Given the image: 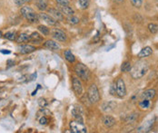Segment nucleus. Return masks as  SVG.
Masks as SVG:
<instances>
[{"label":"nucleus","mask_w":158,"mask_h":133,"mask_svg":"<svg viewBox=\"0 0 158 133\" xmlns=\"http://www.w3.org/2000/svg\"><path fill=\"white\" fill-rule=\"evenodd\" d=\"M149 65L145 61H138L131 68V75L134 79H140L148 72Z\"/></svg>","instance_id":"obj_1"},{"label":"nucleus","mask_w":158,"mask_h":133,"mask_svg":"<svg viewBox=\"0 0 158 133\" xmlns=\"http://www.w3.org/2000/svg\"><path fill=\"white\" fill-rule=\"evenodd\" d=\"M21 14L30 23H37L38 22L37 14L29 7H23L21 8Z\"/></svg>","instance_id":"obj_2"},{"label":"nucleus","mask_w":158,"mask_h":133,"mask_svg":"<svg viewBox=\"0 0 158 133\" xmlns=\"http://www.w3.org/2000/svg\"><path fill=\"white\" fill-rule=\"evenodd\" d=\"M76 73L77 76L82 79L83 81H87L90 77V71L89 69L83 63H77L75 67Z\"/></svg>","instance_id":"obj_3"},{"label":"nucleus","mask_w":158,"mask_h":133,"mask_svg":"<svg viewBox=\"0 0 158 133\" xmlns=\"http://www.w3.org/2000/svg\"><path fill=\"white\" fill-rule=\"evenodd\" d=\"M88 99L91 103H96L100 100V94L95 84H92L88 90Z\"/></svg>","instance_id":"obj_4"},{"label":"nucleus","mask_w":158,"mask_h":133,"mask_svg":"<svg viewBox=\"0 0 158 133\" xmlns=\"http://www.w3.org/2000/svg\"><path fill=\"white\" fill-rule=\"evenodd\" d=\"M70 128H71V131L75 132V133H85V132H87V128L84 125V123L77 121V120H73L70 122Z\"/></svg>","instance_id":"obj_5"},{"label":"nucleus","mask_w":158,"mask_h":133,"mask_svg":"<svg viewBox=\"0 0 158 133\" xmlns=\"http://www.w3.org/2000/svg\"><path fill=\"white\" fill-rule=\"evenodd\" d=\"M116 84V94L119 98H123L126 95V88L123 79H118Z\"/></svg>","instance_id":"obj_6"},{"label":"nucleus","mask_w":158,"mask_h":133,"mask_svg":"<svg viewBox=\"0 0 158 133\" xmlns=\"http://www.w3.org/2000/svg\"><path fill=\"white\" fill-rule=\"evenodd\" d=\"M72 84H73V89L75 92L76 93V95H81L83 92V86H82L81 81L77 77H74Z\"/></svg>","instance_id":"obj_7"},{"label":"nucleus","mask_w":158,"mask_h":133,"mask_svg":"<svg viewBox=\"0 0 158 133\" xmlns=\"http://www.w3.org/2000/svg\"><path fill=\"white\" fill-rule=\"evenodd\" d=\"M40 112L42 113V115H41V116L37 115V119H38V121H39V123H40L41 125H47V122H48V118H47V115H50L51 113H50L48 110H45L44 108L40 110Z\"/></svg>","instance_id":"obj_8"},{"label":"nucleus","mask_w":158,"mask_h":133,"mask_svg":"<svg viewBox=\"0 0 158 133\" xmlns=\"http://www.w3.org/2000/svg\"><path fill=\"white\" fill-rule=\"evenodd\" d=\"M52 35H53V37H54L56 40L59 41V42H65V41L66 40V34H65L63 31L59 30V29H55V30H53Z\"/></svg>","instance_id":"obj_9"},{"label":"nucleus","mask_w":158,"mask_h":133,"mask_svg":"<svg viewBox=\"0 0 158 133\" xmlns=\"http://www.w3.org/2000/svg\"><path fill=\"white\" fill-rule=\"evenodd\" d=\"M39 17L43 21H45L47 24H48L50 26H55L56 24V20L53 17H51L50 15H47V14H45V13H41V14H39Z\"/></svg>","instance_id":"obj_10"},{"label":"nucleus","mask_w":158,"mask_h":133,"mask_svg":"<svg viewBox=\"0 0 158 133\" xmlns=\"http://www.w3.org/2000/svg\"><path fill=\"white\" fill-rule=\"evenodd\" d=\"M155 93L156 92L153 89L146 90L141 94V99L142 100H153L155 96Z\"/></svg>","instance_id":"obj_11"},{"label":"nucleus","mask_w":158,"mask_h":133,"mask_svg":"<svg viewBox=\"0 0 158 133\" xmlns=\"http://www.w3.org/2000/svg\"><path fill=\"white\" fill-rule=\"evenodd\" d=\"M103 122H104V124H105V127H107V128H111V127H113V126L115 124V119L113 118V117L110 116V115H106V116L104 117V119H103Z\"/></svg>","instance_id":"obj_12"},{"label":"nucleus","mask_w":158,"mask_h":133,"mask_svg":"<svg viewBox=\"0 0 158 133\" xmlns=\"http://www.w3.org/2000/svg\"><path fill=\"white\" fill-rule=\"evenodd\" d=\"M48 12H49V14H50V16L51 17H53L56 20H57V21H62L63 19H64V17H63V15L57 10V9H55V8H50L49 10H48Z\"/></svg>","instance_id":"obj_13"},{"label":"nucleus","mask_w":158,"mask_h":133,"mask_svg":"<svg viewBox=\"0 0 158 133\" xmlns=\"http://www.w3.org/2000/svg\"><path fill=\"white\" fill-rule=\"evenodd\" d=\"M34 51H36V47L33 45H22L19 48V52L22 54H27L30 53H33Z\"/></svg>","instance_id":"obj_14"},{"label":"nucleus","mask_w":158,"mask_h":133,"mask_svg":"<svg viewBox=\"0 0 158 133\" xmlns=\"http://www.w3.org/2000/svg\"><path fill=\"white\" fill-rule=\"evenodd\" d=\"M72 115L74 116V118L77 120V121H80V122H83L84 123V120H83V117H82V111L80 109H78V107H76L72 110Z\"/></svg>","instance_id":"obj_15"},{"label":"nucleus","mask_w":158,"mask_h":133,"mask_svg":"<svg viewBox=\"0 0 158 133\" xmlns=\"http://www.w3.org/2000/svg\"><path fill=\"white\" fill-rule=\"evenodd\" d=\"M44 45H45L47 48H48V49H50V50H53V51L58 50V49L60 48L59 45H58L57 43H56L55 41H53V40H48V41H47V42L45 43Z\"/></svg>","instance_id":"obj_16"},{"label":"nucleus","mask_w":158,"mask_h":133,"mask_svg":"<svg viewBox=\"0 0 158 133\" xmlns=\"http://www.w3.org/2000/svg\"><path fill=\"white\" fill-rule=\"evenodd\" d=\"M152 53H153L152 48L149 47V46H146V47L143 48V49L140 51V53L138 54V57H140V58L147 57V56H150V55L152 54Z\"/></svg>","instance_id":"obj_17"},{"label":"nucleus","mask_w":158,"mask_h":133,"mask_svg":"<svg viewBox=\"0 0 158 133\" xmlns=\"http://www.w3.org/2000/svg\"><path fill=\"white\" fill-rule=\"evenodd\" d=\"M116 106V103L114 101H108V102H105L103 104V110L109 112L111 110H113Z\"/></svg>","instance_id":"obj_18"},{"label":"nucleus","mask_w":158,"mask_h":133,"mask_svg":"<svg viewBox=\"0 0 158 133\" xmlns=\"http://www.w3.org/2000/svg\"><path fill=\"white\" fill-rule=\"evenodd\" d=\"M153 120H154V119H153V120L151 119V120L147 121V122L145 123V125H143V126H142V127H140V128H138V131H140V132H143V131L146 132V131H149V130L151 129L153 124Z\"/></svg>","instance_id":"obj_19"},{"label":"nucleus","mask_w":158,"mask_h":133,"mask_svg":"<svg viewBox=\"0 0 158 133\" xmlns=\"http://www.w3.org/2000/svg\"><path fill=\"white\" fill-rule=\"evenodd\" d=\"M30 41V36L27 35V34H20L18 36V37L17 38V42L18 44H21V43H27Z\"/></svg>","instance_id":"obj_20"},{"label":"nucleus","mask_w":158,"mask_h":133,"mask_svg":"<svg viewBox=\"0 0 158 133\" xmlns=\"http://www.w3.org/2000/svg\"><path fill=\"white\" fill-rule=\"evenodd\" d=\"M65 58H66L68 62H70V63H74L75 60H76L75 55L72 54V52H71L70 50L65 51Z\"/></svg>","instance_id":"obj_21"},{"label":"nucleus","mask_w":158,"mask_h":133,"mask_svg":"<svg viewBox=\"0 0 158 133\" xmlns=\"http://www.w3.org/2000/svg\"><path fill=\"white\" fill-rule=\"evenodd\" d=\"M61 11L64 13V14H66V16H68V17H70V16H73L74 15V10L71 8H69L68 6H65V7H61Z\"/></svg>","instance_id":"obj_22"},{"label":"nucleus","mask_w":158,"mask_h":133,"mask_svg":"<svg viewBox=\"0 0 158 133\" xmlns=\"http://www.w3.org/2000/svg\"><path fill=\"white\" fill-rule=\"evenodd\" d=\"M30 40L33 41V42H35V43L39 44V43L43 40V38L39 36L38 33H33V34L30 36Z\"/></svg>","instance_id":"obj_23"},{"label":"nucleus","mask_w":158,"mask_h":133,"mask_svg":"<svg viewBox=\"0 0 158 133\" xmlns=\"http://www.w3.org/2000/svg\"><path fill=\"white\" fill-rule=\"evenodd\" d=\"M37 7L40 10H46L47 7V2L45 1V0H37Z\"/></svg>","instance_id":"obj_24"},{"label":"nucleus","mask_w":158,"mask_h":133,"mask_svg":"<svg viewBox=\"0 0 158 133\" xmlns=\"http://www.w3.org/2000/svg\"><path fill=\"white\" fill-rule=\"evenodd\" d=\"M150 100H142L140 102H139V106L141 109H148L150 107Z\"/></svg>","instance_id":"obj_25"},{"label":"nucleus","mask_w":158,"mask_h":133,"mask_svg":"<svg viewBox=\"0 0 158 133\" xmlns=\"http://www.w3.org/2000/svg\"><path fill=\"white\" fill-rule=\"evenodd\" d=\"M131 68H132V66H131V63H130L129 62L124 63L123 65L121 66V70H122V72H124V73L129 72V71L131 70Z\"/></svg>","instance_id":"obj_26"},{"label":"nucleus","mask_w":158,"mask_h":133,"mask_svg":"<svg viewBox=\"0 0 158 133\" xmlns=\"http://www.w3.org/2000/svg\"><path fill=\"white\" fill-rule=\"evenodd\" d=\"M79 6L82 9H86L89 7L90 0H79Z\"/></svg>","instance_id":"obj_27"},{"label":"nucleus","mask_w":158,"mask_h":133,"mask_svg":"<svg viewBox=\"0 0 158 133\" xmlns=\"http://www.w3.org/2000/svg\"><path fill=\"white\" fill-rule=\"evenodd\" d=\"M148 29L152 34H156L158 32V26L156 24H149L148 25Z\"/></svg>","instance_id":"obj_28"},{"label":"nucleus","mask_w":158,"mask_h":133,"mask_svg":"<svg viewBox=\"0 0 158 133\" xmlns=\"http://www.w3.org/2000/svg\"><path fill=\"white\" fill-rule=\"evenodd\" d=\"M130 1L134 8H141L143 5V0H130Z\"/></svg>","instance_id":"obj_29"},{"label":"nucleus","mask_w":158,"mask_h":133,"mask_svg":"<svg viewBox=\"0 0 158 133\" xmlns=\"http://www.w3.org/2000/svg\"><path fill=\"white\" fill-rule=\"evenodd\" d=\"M38 30H39L44 36H47V35L49 34V29H48L47 26H38Z\"/></svg>","instance_id":"obj_30"},{"label":"nucleus","mask_w":158,"mask_h":133,"mask_svg":"<svg viewBox=\"0 0 158 133\" xmlns=\"http://www.w3.org/2000/svg\"><path fill=\"white\" fill-rule=\"evenodd\" d=\"M5 37L8 40H16V33L15 32H8L6 35H5Z\"/></svg>","instance_id":"obj_31"},{"label":"nucleus","mask_w":158,"mask_h":133,"mask_svg":"<svg viewBox=\"0 0 158 133\" xmlns=\"http://www.w3.org/2000/svg\"><path fill=\"white\" fill-rule=\"evenodd\" d=\"M67 20H68V22H69L70 24H72V25H76V24H77V23L79 22V19H78L77 17H73V16H70V17L67 18Z\"/></svg>","instance_id":"obj_32"},{"label":"nucleus","mask_w":158,"mask_h":133,"mask_svg":"<svg viewBox=\"0 0 158 133\" xmlns=\"http://www.w3.org/2000/svg\"><path fill=\"white\" fill-rule=\"evenodd\" d=\"M138 118V114H132V115H130V116H128L127 117V122H129V123H133L134 121H135V119Z\"/></svg>","instance_id":"obj_33"},{"label":"nucleus","mask_w":158,"mask_h":133,"mask_svg":"<svg viewBox=\"0 0 158 133\" xmlns=\"http://www.w3.org/2000/svg\"><path fill=\"white\" fill-rule=\"evenodd\" d=\"M56 3L60 6V7H65V6H68V0H56Z\"/></svg>","instance_id":"obj_34"},{"label":"nucleus","mask_w":158,"mask_h":133,"mask_svg":"<svg viewBox=\"0 0 158 133\" xmlns=\"http://www.w3.org/2000/svg\"><path fill=\"white\" fill-rule=\"evenodd\" d=\"M38 103H39V105L42 107V108H45L47 105V101L45 100V99H39V101H38Z\"/></svg>","instance_id":"obj_35"},{"label":"nucleus","mask_w":158,"mask_h":133,"mask_svg":"<svg viewBox=\"0 0 158 133\" xmlns=\"http://www.w3.org/2000/svg\"><path fill=\"white\" fill-rule=\"evenodd\" d=\"M110 92H111L112 95H115V93H116V84H115V83H114V84L111 86Z\"/></svg>","instance_id":"obj_36"},{"label":"nucleus","mask_w":158,"mask_h":133,"mask_svg":"<svg viewBox=\"0 0 158 133\" xmlns=\"http://www.w3.org/2000/svg\"><path fill=\"white\" fill-rule=\"evenodd\" d=\"M14 2L16 3V5H18V6H22L24 3H25V1L24 0H14Z\"/></svg>","instance_id":"obj_37"},{"label":"nucleus","mask_w":158,"mask_h":133,"mask_svg":"<svg viewBox=\"0 0 158 133\" xmlns=\"http://www.w3.org/2000/svg\"><path fill=\"white\" fill-rule=\"evenodd\" d=\"M114 2H116V3H122L124 0H114Z\"/></svg>","instance_id":"obj_38"},{"label":"nucleus","mask_w":158,"mask_h":133,"mask_svg":"<svg viewBox=\"0 0 158 133\" xmlns=\"http://www.w3.org/2000/svg\"><path fill=\"white\" fill-rule=\"evenodd\" d=\"M2 53H3V54H10L9 51H7V52H6V51H2Z\"/></svg>","instance_id":"obj_39"},{"label":"nucleus","mask_w":158,"mask_h":133,"mask_svg":"<svg viewBox=\"0 0 158 133\" xmlns=\"http://www.w3.org/2000/svg\"><path fill=\"white\" fill-rule=\"evenodd\" d=\"M24 1H25V3H26V2H30L31 0H24Z\"/></svg>","instance_id":"obj_40"},{"label":"nucleus","mask_w":158,"mask_h":133,"mask_svg":"<svg viewBox=\"0 0 158 133\" xmlns=\"http://www.w3.org/2000/svg\"><path fill=\"white\" fill-rule=\"evenodd\" d=\"M1 36H2V34H1V32H0V38H1Z\"/></svg>","instance_id":"obj_41"},{"label":"nucleus","mask_w":158,"mask_h":133,"mask_svg":"<svg viewBox=\"0 0 158 133\" xmlns=\"http://www.w3.org/2000/svg\"><path fill=\"white\" fill-rule=\"evenodd\" d=\"M157 1H158V0H157Z\"/></svg>","instance_id":"obj_42"}]
</instances>
